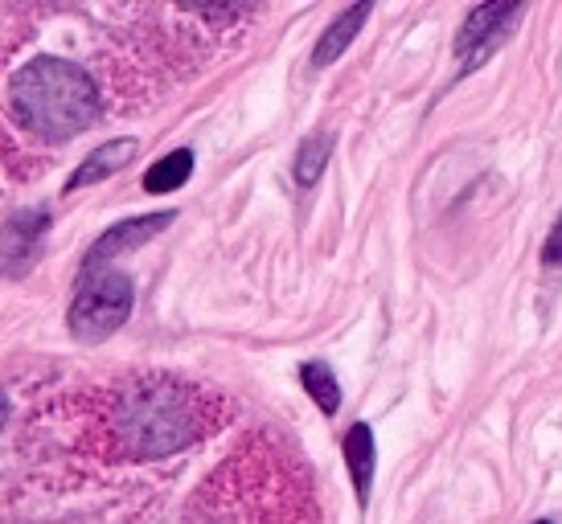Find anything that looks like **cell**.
<instances>
[{"mask_svg": "<svg viewBox=\"0 0 562 524\" xmlns=\"http://www.w3.org/2000/svg\"><path fill=\"white\" fill-rule=\"evenodd\" d=\"M533 524H550V521H533Z\"/></svg>", "mask_w": 562, "mask_h": 524, "instance_id": "obj_15", "label": "cell"}, {"mask_svg": "<svg viewBox=\"0 0 562 524\" xmlns=\"http://www.w3.org/2000/svg\"><path fill=\"white\" fill-rule=\"evenodd\" d=\"M526 16V4H476L464 25L456 33V58H460V70L469 75L484 58H493V49L509 37L517 21Z\"/></svg>", "mask_w": 562, "mask_h": 524, "instance_id": "obj_4", "label": "cell"}, {"mask_svg": "<svg viewBox=\"0 0 562 524\" xmlns=\"http://www.w3.org/2000/svg\"><path fill=\"white\" fill-rule=\"evenodd\" d=\"M370 4H349L333 25H328L325 33H321V42H316V49H313V66H333L337 58H341L345 49H349V42L361 33V25L370 21Z\"/></svg>", "mask_w": 562, "mask_h": 524, "instance_id": "obj_9", "label": "cell"}, {"mask_svg": "<svg viewBox=\"0 0 562 524\" xmlns=\"http://www.w3.org/2000/svg\"><path fill=\"white\" fill-rule=\"evenodd\" d=\"M136 139H111V144H103V148H94L87 160H82L79 169H75V176L66 181V193H75V189H87V185H99V181H108L111 172H120L136 156Z\"/></svg>", "mask_w": 562, "mask_h": 524, "instance_id": "obj_8", "label": "cell"}, {"mask_svg": "<svg viewBox=\"0 0 562 524\" xmlns=\"http://www.w3.org/2000/svg\"><path fill=\"white\" fill-rule=\"evenodd\" d=\"M300 381L308 389V398L321 406V414H337V406H341V386H337V377L328 369L325 361H308L304 369H300Z\"/></svg>", "mask_w": 562, "mask_h": 524, "instance_id": "obj_11", "label": "cell"}, {"mask_svg": "<svg viewBox=\"0 0 562 524\" xmlns=\"http://www.w3.org/2000/svg\"><path fill=\"white\" fill-rule=\"evenodd\" d=\"M345 463H349V479H353L358 504L366 509L370 492H374V471H378V447L370 422H353L349 426V434H345Z\"/></svg>", "mask_w": 562, "mask_h": 524, "instance_id": "obj_7", "label": "cell"}, {"mask_svg": "<svg viewBox=\"0 0 562 524\" xmlns=\"http://www.w3.org/2000/svg\"><path fill=\"white\" fill-rule=\"evenodd\" d=\"M210 431L205 401L193 386H181L172 377H148L124 389L120 414H115V434L120 447L132 459H165L186 451Z\"/></svg>", "mask_w": 562, "mask_h": 524, "instance_id": "obj_1", "label": "cell"}, {"mask_svg": "<svg viewBox=\"0 0 562 524\" xmlns=\"http://www.w3.org/2000/svg\"><path fill=\"white\" fill-rule=\"evenodd\" d=\"M328 156H333V136H308L300 144L296 152V185L300 189H313L325 172Z\"/></svg>", "mask_w": 562, "mask_h": 524, "instance_id": "obj_12", "label": "cell"}, {"mask_svg": "<svg viewBox=\"0 0 562 524\" xmlns=\"http://www.w3.org/2000/svg\"><path fill=\"white\" fill-rule=\"evenodd\" d=\"M189 176H193V152L177 148V152H169L144 172V193H172V189L186 185Z\"/></svg>", "mask_w": 562, "mask_h": 524, "instance_id": "obj_10", "label": "cell"}, {"mask_svg": "<svg viewBox=\"0 0 562 524\" xmlns=\"http://www.w3.org/2000/svg\"><path fill=\"white\" fill-rule=\"evenodd\" d=\"M9 103L16 124L49 144L75 139L99 115V91L91 75L66 58H33L21 66L9 82Z\"/></svg>", "mask_w": 562, "mask_h": 524, "instance_id": "obj_2", "label": "cell"}, {"mask_svg": "<svg viewBox=\"0 0 562 524\" xmlns=\"http://www.w3.org/2000/svg\"><path fill=\"white\" fill-rule=\"evenodd\" d=\"M4 422H9V398L0 394V426H4Z\"/></svg>", "mask_w": 562, "mask_h": 524, "instance_id": "obj_14", "label": "cell"}, {"mask_svg": "<svg viewBox=\"0 0 562 524\" xmlns=\"http://www.w3.org/2000/svg\"><path fill=\"white\" fill-rule=\"evenodd\" d=\"M542 262H547V266H562V214H559V221L550 226V238H547V247H542Z\"/></svg>", "mask_w": 562, "mask_h": 524, "instance_id": "obj_13", "label": "cell"}, {"mask_svg": "<svg viewBox=\"0 0 562 524\" xmlns=\"http://www.w3.org/2000/svg\"><path fill=\"white\" fill-rule=\"evenodd\" d=\"M177 214L172 209H160V214H144V217H132V221H120V226H111L91 250H87V271H103L111 259H120L127 250L144 247L148 238H157L165 226H172Z\"/></svg>", "mask_w": 562, "mask_h": 524, "instance_id": "obj_6", "label": "cell"}, {"mask_svg": "<svg viewBox=\"0 0 562 524\" xmlns=\"http://www.w3.org/2000/svg\"><path fill=\"white\" fill-rule=\"evenodd\" d=\"M87 275L91 278L82 283L70 304V332L82 344H99L127 324L136 292H132V278L120 271H87Z\"/></svg>", "mask_w": 562, "mask_h": 524, "instance_id": "obj_3", "label": "cell"}, {"mask_svg": "<svg viewBox=\"0 0 562 524\" xmlns=\"http://www.w3.org/2000/svg\"><path fill=\"white\" fill-rule=\"evenodd\" d=\"M49 230V209L37 205V209H21L13 214L4 226H0V275L4 278H21L30 271L37 254H42V242H46Z\"/></svg>", "mask_w": 562, "mask_h": 524, "instance_id": "obj_5", "label": "cell"}]
</instances>
